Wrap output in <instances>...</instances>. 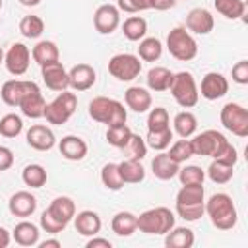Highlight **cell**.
<instances>
[{
    "mask_svg": "<svg viewBox=\"0 0 248 248\" xmlns=\"http://www.w3.org/2000/svg\"><path fill=\"white\" fill-rule=\"evenodd\" d=\"M205 213L209 215L213 227L221 229V231H229L236 225L238 221V213L236 207L232 203V198L229 194H213L207 202H205Z\"/></svg>",
    "mask_w": 248,
    "mask_h": 248,
    "instance_id": "1",
    "label": "cell"
},
{
    "mask_svg": "<svg viewBox=\"0 0 248 248\" xmlns=\"http://www.w3.org/2000/svg\"><path fill=\"white\" fill-rule=\"evenodd\" d=\"M89 116L95 122L107 124L108 126H118V124H126L128 112L124 108V105L116 99L110 97H93L89 103Z\"/></svg>",
    "mask_w": 248,
    "mask_h": 248,
    "instance_id": "2",
    "label": "cell"
},
{
    "mask_svg": "<svg viewBox=\"0 0 248 248\" xmlns=\"http://www.w3.org/2000/svg\"><path fill=\"white\" fill-rule=\"evenodd\" d=\"M174 213L169 207H153L138 217V229L145 234H167L174 227Z\"/></svg>",
    "mask_w": 248,
    "mask_h": 248,
    "instance_id": "3",
    "label": "cell"
},
{
    "mask_svg": "<svg viewBox=\"0 0 248 248\" xmlns=\"http://www.w3.org/2000/svg\"><path fill=\"white\" fill-rule=\"evenodd\" d=\"M167 48H169L170 56L180 60V62L194 60L196 54H198V43L190 35V31H186V27H174V29L169 31Z\"/></svg>",
    "mask_w": 248,
    "mask_h": 248,
    "instance_id": "4",
    "label": "cell"
},
{
    "mask_svg": "<svg viewBox=\"0 0 248 248\" xmlns=\"http://www.w3.org/2000/svg\"><path fill=\"white\" fill-rule=\"evenodd\" d=\"M170 95L172 99L182 107V108H192L198 105V99H200V91H198V85H196V79L190 72H178L174 74L172 78V83H170Z\"/></svg>",
    "mask_w": 248,
    "mask_h": 248,
    "instance_id": "5",
    "label": "cell"
},
{
    "mask_svg": "<svg viewBox=\"0 0 248 248\" xmlns=\"http://www.w3.org/2000/svg\"><path fill=\"white\" fill-rule=\"evenodd\" d=\"M76 108H78V97H76V93L60 91L54 101L46 103L45 118H46L48 124L60 126V124H66L72 118V114L76 112Z\"/></svg>",
    "mask_w": 248,
    "mask_h": 248,
    "instance_id": "6",
    "label": "cell"
},
{
    "mask_svg": "<svg viewBox=\"0 0 248 248\" xmlns=\"http://www.w3.org/2000/svg\"><path fill=\"white\" fill-rule=\"evenodd\" d=\"M140 72H141V62L140 56L136 54L120 52L108 60V74L118 81H132L140 76Z\"/></svg>",
    "mask_w": 248,
    "mask_h": 248,
    "instance_id": "7",
    "label": "cell"
},
{
    "mask_svg": "<svg viewBox=\"0 0 248 248\" xmlns=\"http://www.w3.org/2000/svg\"><path fill=\"white\" fill-rule=\"evenodd\" d=\"M221 124L232 132L238 138H246L248 136V108H244L238 103H227L221 108Z\"/></svg>",
    "mask_w": 248,
    "mask_h": 248,
    "instance_id": "8",
    "label": "cell"
},
{
    "mask_svg": "<svg viewBox=\"0 0 248 248\" xmlns=\"http://www.w3.org/2000/svg\"><path fill=\"white\" fill-rule=\"evenodd\" d=\"M190 141H192L194 155H203V157H211V159H215L229 143V140L217 130H205V132L194 136V140H190Z\"/></svg>",
    "mask_w": 248,
    "mask_h": 248,
    "instance_id": "9",
    "label": "cell"
},
{
    "mask_svg": "<svg viewBox=\"0 0 248 248\" xmlns=\"http://www.w3.org/2000/svg\"><path fill=\"white\" fill-rule=\"evenodd\" d=\"M31 91H39V85L29 79H8L0 89V97L10 107H19L21 99Z\"/></svg>",
    "mask_w": 248,
    "mask_h": 248,
    "instance_id": "10",
    "label": "cell"
},
{
    "mask_svg": "<svg viewBox=\"0 0 248 248\" xmlns=\"http://www.w3.org/2000/svg\"><path fill=\"white\" fill-rule=\"evenodd\" d=\"M29 62H31V50L23 43H14L4 54L6 70L12 76H23L29 70Z\"/></svg>",
    "mask_w": 248,
    "mask_h": 248,
    "instance_id": "11",
    "label": "cell"
},
{
    "mask_svg": "<svg viewBox=\"0 0 248 248\" xmlns=\"http://www.w3.org/2000/svg\"><path fill=\"white\" fill-rule=\"evenodd\" d=\"M93 25L101 35H110L120 25V10L114 4H101L93 14Z\"/></svg>",
    "mask_w": 248,
    "mask_h": 248,
    "instance_id": "12",
    "label": "cell"
},
{
    "mask_svg": "<svg viewBox=\"0 0 248 248\" xmlns=\"http://www.w3.org/2000/svg\"><path fill=\"white\" fill-rule=\"evenodd\" d=\"M198 91L202 93L203 99H207V101H217V99H221V97L227 95V91H229V81H227V78H225L223 74H219V72H207V74L202 78V85H200Z\"/></svg>",
    "mask_w": 248,
    "mask_h": 248,
    "instance_id": "13",
    "label": "cell"
},
{
    "mask_svg": "<svg viewBox=\"0 0 248 248\" xmlns=\"http://www.w3.org/2000/svg\"><path fill=\"white\" fill-rule=\"evenodd\" d=\"M41 76H43L45 85L50 91H58L60 93V91H66L70 87L68 85V72H66V68L62 66L60 60L41 66Z\"/></svg>",
    "mask_w": 248,
    "mask_h": 248,
    "instance_id": "14",
    "label": "cell"
},
{
    "mask_svg": "<svg viewBox=\"0 0 248 248\" xmlns=\"http://www.w3.org/2000/svg\"><path fill=\"white\" fill-rule=\"evenodd\" d=\"M97 81V74H95V68L89 66V64H76L70 72H68V85L74 89V91H87L95 85Z\"/></svg>",
    "mask_w": 248,
    "mask_h": 248,
    "instance_id": "15",
    "label": "cell"
},
{
    "mask_svg": "<svg viewBox=\"0 0 248 248\" xmlns=\"http://www.w3.org/2000/svg\"><path fill=\"white\" fill-rule=\"evenodd\" d=\"M27 145L37 149V151H48L54 147L56 143V138H54V132L45 126V124H33L29 130H27Z\"/></svg>",
    "mask_w": 248,
    "mask_h": 248,
    "instance_id": "16",
    "label": "cell"
},
{
    "mask_svg": "<svg viewBox=\"0 0 248 248\" xmlns=\"http://www.w3.org/2000/svg\"><path fill=\"white\" fill-rule=\"evenodd\" d=\"M213 25H215V19L211 16L209 10L205 8H194L188 12L186 16V29L196 33V35H207L213 31Z\"/></svg>",
    "mask_w": 248,
    "mask_h": 248,
    "instance_id": "17",
    "label": "cell"
},
{
    "mask_svg": "<svg viewBox=\"0 0 248 248\" xmlns=\"http://www.w3.org/2000/svg\"><path fill=\"white\" fill-rule=\"evenodd\" d=\"M8 209L14 217H29L37 209V198L27 190H19L10 198Z\"/></svg>",
    "mask_w": 248,
    "mask_h": 248,
    "instance_id": "18",
    "label": "cell"
},
{
    "mask_svg": "<svg viewBox=\"0 0 248 248\" xmlns=\"http://www.w3.org/2000/svg\"><path fill=\"white\" fill-rule=\"evenodd\" d=\"M60 155L68 161H81L87 155V143L79 136H64L58 141Z\"/></svg>",
    "mask_w": 248,
    "mask_h": 248,
    "instance_id": "19",
    "label": "cell"
},
{
    "mask_svg": "<svg viewBox=\"0 0 248 248\" xmlns=\"http://www.w3.org/2000/svg\"><path fill=\"white\" fill-rule=\"evenodd\" d=\"M124 101H126V107L132 108L134 112H147L151 108V93L145 89V87H140V85H134V87H128L126 93H124Z\"/></svg>",
    "mask_w": 248,
    "mask_h": 248,
    "instance_id": "20",
    "label": "cell"
},
{
    "mask_svg": "<svg viewBox=\"0 0 248 248\" xmlns=\"http://www.w3.org/2000/svg\"><path fill=\"white\" fill-rule=\"evenodd\" d=\"M74 225H76V231L83 236H95L103 227L101 217L91 209H83L78 215H74Z\"/></svg>",
    "mask_w": 248,
    "mask_h": 248,
    "instance_id": "21",
    "label": "cell"
},
{
    "mask_svg": "<svg viewBox=\"0 0 248 248\" xmlns=\"http://www.w3.org/2000/svg\"><path fill=\"white\" fill-rule=\"evenodd\" d=\"M178 169H180V165L174 163L169 157V153H165V151H161L159 155H155L153 161H151V170H153L155 178H159V180H170V178H174L178 174Z\"/></svg>",
    "mask_w": 248,
    "mask_h": 248,
    "instance_id": "22",
    "label": "cell"
},
{
    "mask_svg": "<svg viewBox=\"0 0 248 248\" xmlns=\"http://www.w3.org/2000/svg\"><path fill=\"white\" fill-rule=\"evenodd\" d=\"M17 108H21L23 116H27V118H41V116H45L46 101L43 99L41 89L39 91H31L29 95H25Z\"/></svg>",
    "mask_w": 248,
    "mask_h": 248,
    "instance_id": "23",
    "label": "cell"
},
{
    "mask_svg": "<svg viewBox=\"0 0 248 248\" xmlns=\"http://www.w3.org/2000/svg\"><path fill=\"white\" fill-rule=\"evenodd\" d=\"M112 232L118 236H132L138 231V215L130 211H118L110 221Z\"/></svg>",
    "mask_w": 248,
    "mask_h": 248,
    "instance_id": "24",
    "label": "cell"
},
{
    "mask_svg": "<svg viewBox=\"0 0 248 248\" xmlns=\"http://www.w3.org/2000/svg\"><path fill=\"white\" fill-rule=\"evenodd\" d=\"M12 236L19 246H35L39 244V227L31 221H21L14 227Z\"/></svg>",
    "mask_w": 248,
    "mask_h": 248,
    "instance_id": "25",
    "label": "cell"
},
{
    "mask_svg": "<svg viewBox=\"0 0 248 248\" xmlns=\"http://www.w3.org/2000/svg\"><path fill=\"white\" fill-rule=\"evenodd\" d=\"M31 58L39 66H45V64L56 62L60 58V50H58L56 43H52V41H39L31 50Z\"/></svg>",
    "mask_w": 248,
    "mask_h": 248,
    "instance_id": "26",
    "label": "cell"
},
{
    "mask_svg": "<svg viewBox=\"0 0 248 248\" xmlns=\"http://www.w3.org/2000/svg\"><path fill=\"white\" fill-rule=\"evenodd\" d=\"M172 78H174V74L169 68L155 66V68H151L147 72V78L145 79H147V87L151 91H167L170 87V83H172Z\"/></svg>",
    "mask_w": 248,
    "mask_h": 248,
    "instance_id": "27",
    "label": "cell"
},
{
    "mask_svg": "<svg viewBox=\"0 0 248 248\" xmlns=\"http://www.w3.org/2000/svg\"><path fill=\"white\" fill-rule=\"evenodd\" d=\"M165 244L169 248H192L194 246V231L188 227H172L165 234Z\"/></svg>",
    "mask_w": 248,
    "mask_h": 248,
    "instance_id": "28",
    "label": "cell"
},
{
    "mask_svg": "<svg viewBox=\"0 0 248 248\" xmlns=\"http://www.w3.org/2000/svg\"><path fill=\"white\" fill-rule=\"evenodd\" d=\"M118 170L124 184H138L145 178V169L141 161H136V159H124L122 163H118Z\"/></svg>",
    "mask_w": 248,
    "mask_h": 248,
    "instance_id": "29",
    "label": "cell"
},
{
    "mask_svg": "<svg viewBox=\"0 0 248 248\" xmlns=\"http://www.w3.org/2000/svg\"><path fill=\"white\" fill-rule=\"evenodd\" d=\"M46 209H48L54 217H58L60 221H64V223H70V221L74 219V215H76V203H74V200L68 198V196H58V198H54Z\"/></svg>",
    "mask_w": 248,
    "mask_h": 248,
    "instance_id": "30",
    "label": "cell"
},
{
    "mask_svg": "<svg viewBox=\"0 0 248 248\" xmlns=\"http://www.w3.org/2000/svg\"><path fill=\"white\" fill-rule=\"evenodd\" d=\"M122 33L128 41H141L147 33V21L141 16H130L122 23Z\"/></svg>",
    "mask_w": 248,
    "mask_h": 248,
    "instance_id": "31",
    "label": "cell"
},
{
    "mask_svg": "<svg viewBox=\"0 0 248 248\" xmlns=\"http://www.w3.org/2000/svg\"><path fill=\"white\" fill-rule=\"evenodd\" d=\"M163 54V43L155 37H143L138 46V56L143 62H155Z\"/></svg>",
    "mask_w": 248,
    "mask_h": 248,
    "instance_id": "32",
    "label": "cell"
},
{
    "mask_svg": "<svg viewBox=\"0 0 248 248\" xmlns=\"http://www.w3.org/2000/svg\"><path fill=\"white\" fill-rule=\"evenodd\" d=\"M172 124H174V132L180 138H190V136H194V132L198 128V118L190 110H182L174 116Z\"/></svg>",
    "mask_w": 248,
    "mask_h": 248,
    "instance_id": "33",
    "label": "cell"
},
{
    "mask_svg": "<svg viewBox=\"0 0 248 248\" xmlns=\"http://www.w3.org/2000/svg\"><path fill=\"white\" fill-rule=\"evenodd\" d=\"M101 182L107 190H112V192H118V190L124 188V180L120 176V170H118L116 163H107L101 169Z\"/></svg>",
    "mask_w": 248,
    "mask_h": 248,
    "instance_id": "34",
    "label": "cell"
},
{
    "mask_svg": "<svg viewBox=\"0 0 248 248\" xmlns=\"http://www.w3.org/2000/svg\"><path fill=\"white\" fill-rule=\"evenodd\" d=\"M205 190L203 184H182L176 194V203H203Z\"/></svg>",
    "mask_w": 248,
    "mask_h": 248,
    "instance_id": "35",
    "label": "cell"
},
{
    "mask_svg": "<svg viewBox=\"0 0 248 248\" xmlns=\"http://www.w3.org/2000/svg\"><path fill=\"white\" fill-rule=\"evenodd\" d=\"M215 10L225 16L227 19H238L244 16L246 12V4L244 0H213Z\"/></svg>",
    "mask_w": 248,
    "mask_h": 248,
    "instance_id": "36",
    "label": "cell"
},
{
    "mask_svg": "<svg viewBox=\"0 0 248 248\" xmlns=\"http://www.w3.org/2000/svg\"><path fill=\"white\" fill-rule=\"evenodd\" d=\"M21 178H23L25 186H29V188H41V186L46 184V170H45L43 165L33 163V165H27L21 170Z\"/></svg>",
    "mask_w": 248,
    "mask_h": 248,
    "instance_id": "37",
    "label": "cell"
},
{
    "mask_svg": "<svg viewBox=\"0 0 248 248\" xmlns=\"http://www.w3.org/2000/svg\"><path fill=\"white\" fill-rule=\"evenodd\" d=\"M45 31V21L39 16H25L19 21V33L25 39H39Z\"/></svg>",
    "mask_w": 248,
    "mask_h": 248,
    "instance_id": "38",
    "label": "cell"
},
{
    "mask_svg": "<svg viewBox=\"0 0 248 248\" xmlns=\"http://www.w3.org/2000/svg\"><path fill=\"white\" fill-rule=\"evenodd\" d=\"M122 151H124L126 159L141 161V159L147 155V143H145V140H143L141 136H138V134L132 132V136H130V140L126 141V145L122 147Z\"/></svg>",
    "mask_w": 248,
    "mask_h": 248,
    "instance_id": "39",
    "label": "cell"
},
{
    "mask_svg": "<svg viewBox=\"0 0 248 248\" xmlns=\"http://www.w3.org/2000/svg\"><path fill=\"white\" fill-rule=\"evenodd\" d=\"M169 147H170L169 157H170L174 163H178V165H182V163H186L190 157H194L192 141H190L188 138H180V140H176L174 143H170Z\"/></svg>",
    "mask_w": 248,
    "mask_h": 248,
    "instance_id": "40",
    "label": "cell"
},
{
    "mask_svg": "<svg viewBox=\"0 0 248 248\" xmlns=\"http://www.w3.org/2000/svg\"><path fill=\"white\" fill-rule=\"evenodd\" d=\"M170 128V116L165 107H155L147 114V132H157Z\"/></svg>",
    "mask_w": 248,
    "mask_h": 248,
    "instance_id": "41",
    "label": "cell"
},
{
    "mask_svg": "<svg viewBox=\"0 0 248 248\" xmlns=\"http://www.w3.org/2000/svg\"><path fill=\"white\" fill-rule=\"evenodd\" d=\"M232 174H234V167L225 165V163H221L217 159H213L211 165H209V169H207V176L215 184H227L232 178Z\"/></svg>",
    "mask_w": 248,
    "mask_h": 248,
    "instance_id": "42",
    "label": "cell"
},
{
    "mask_svg": "<svg viewBox=\"0 0 248 248\" xmlns=\"http://www.w3.org/2000/svg\"><path fill=\"white\" fill-rule=\"evenodd\" d=\"M172 141V130L165 128V130H157V132H147L145 136V143L147 147L155 149V151H165Z\"/></svg>",
    "mask_w": 248,
    "mask_h": 248,
    "instance_id": "43",
    "label": "cell"
},
{
    "mask_svg": "<svg viewBox=\"0 0 248 248\" xmlns=\"http://www.w3.org/2000/svg\"><path fill=\"white\" fill-rule=\"evenodd\" d=\"M130 136H132V130H130L128 124H118V126H108L107 128V141L112 147L122 149L126 145V141L130 140Z\"/></svg>",
    "mask_w": 248,
    "mask_h": 248,
    "instance_id": "44",
    "label": "cell"
},
{
    "mask_svg": "<svg viewBox=\"0 0 248 248\" xmlns=\"http://www.w3.org/2000/svg\"><path fill=\"white\" fill-rule=\"evenodd\" d=\"M23 130V120L17 114H6L0 118V134L4 138H16Z\"/></svg>",
    "mask_w": 248,
    "mask_h": 248,
    "instance_id": "45",
    "label": "cell"
},
{
    "mask_svg": "<svg viewBox=\"0 0 248 248\" xmlns=\"http://www.w3.org/2000/svg\"><path fill=\"white\" fill-rule=\"evenodd\" d=\"M180 184H203L205 180V170H202V167L198 165H186L182 169H178Z\"/></svg>",
    "mask_w": 248,
    "mask_h": 248,
    "instance_id": "46",
    "label": "cell"
},
{
    "mask_svg": "<svg viewBox=\"0 0 248 248\" xmlns=\"http://www.w3.org/2000/svg\"><path fill=\"white\" fill-rule=\"evenodd\" d=\"M176 213L184 221H198L205 213V202L203 203H176Z\"/></svg>",
    "mask_w": 248,
    "mask_h": 248,
    "instance_id": "47",
    "label": "cell"
},
{
    "mask_svg": "<svg viewBox=\"0 0 248 248\" xmlns=\"http://www.w3.org/2000/svg\"><path fill=\"white\" fill-rule=\"evenodd\" d=\"M66 225H68V223H64V221H60L58 217H54L48 209H45V211L41 213V229H43L45 232H50V234L62 232V231L66 229Z\"/></svg>",
    "mask_w": 248,
    "mask_h": 248,
    "instance_id": "48",
    "label": "cell"
},
{
    "mask_svg": "<svg viewBox=\"0 0 248 248\" xmlns=\"http://www.w3.org/2000/svg\"><path fill=\"white\" fill-rule=\"evenodd\" d=\"M116 8L126 14H138L149 10V0H116Z\"/></svg>",
    "mask_w": 248,
    "mask_h": 248,
    "instance_id": "49",
    "label": "cell"
},
{
    "mask_svg": "<svg viewBox=\"0 0 248 248\" xmlns=\"http://www.w3.org/2000/svg\"><path fill=\"white\" fill-rule=\"evenodd\" d=\"M231 76H232V79H234L236 83L246 85V83H248V60L236 62V64L232 66V70H231Z\"/></svg>",
    "mask_w": 248,
    "mask_h": 248,
    "instance_id": "50",
    "label": "cell"
},
{
    "mask_svg": "<svg viewBox=\"0 0 248 248\" xmlns=\"http://www.w3.org/2000/svg\"><path fill=\"white\" fill-rule=\"evenodd\" d=\"M217 161H221V163H225V165H231V167H234L236 165V161H238V153H236V147L229 141L227 145H225V149L215 157Z\"/></svg>",
    "mask_w": 248,
    "mask_h": 248,
    "instance_id": "51",
    "label": "cell"
},
{
    "mask_svg": "<svg viewBox=\"0 0 248 248\" xmlns=\"http://www.w3.org/2000/svg\"><path fill=\"white\" fill-rule=\"evenodd\" d=\"M14 165V151L6 145H0V172L8 170Z\"/></svg>",
    "mask_w": 248,
    "mask_h": 248,
    "instance_id": "52",
    "label": "cell"
},
{
    "mask_svg": "<svg viewBox=\"0 0 248 248\" xmlns=\"http://www.w3.org/2000/svg\"><path fill=\"white\" fill-rule=\"evenodd\" d=\"M176 6V0H149V10H157V12H165Z\"/></svg>",
    "mask_w": 248,
    "mask_h": 248,
    "instance_id": "53",
    "label": "cell"
},
{
    "mask_svg": "<svg viewBox=\"0 0 248 248\" xmlns=\"http://www.w3.org/2000/svg\"><path fill=\"white\" fill-rule=\"evenodd\" d=\"M85 246H87V248H110L112 244H110V240H107V238H99V236L95 234V236H89V240H87Z\"/></svg>",
    "mask_w": 248,
    "mask_h": 248,
    "instance_id": "54",
    "label": "cell"
},
{
    "mask_svg": "<svg viewBox=\"0 0 248 248\" xmlns=\"http://www.w3.org/2000/svg\"><path fill=\"white\" fill-rule=\"evenodd\" d=\"M8 244H10V232L4 227H0V248H6Z\"/></svg>",
    "mask_w": 248,
    "mask_h": 248,
    "instance_id": "55",
    "label": "cell"
},
{
    "mask_svg": "<svg viewBox=\"0 0 248 248\" xmlns=\"http://www.w3.org/2000/svg\"><path fill=\"white\" fill-rule=\"evenodd\" d=\"M39 246H41V248H60V240H56V238H50V240H45V242H41Z\"/></svg>",
    "mask_w": 248,
    "mask_h": 248,
    "instance_id": "56",
    "label": "cell"
},
{
    "mask_svg": "<svg viewBox=\"0 0 248 248\" xmlns=\"http://www.w3.org/2000/svg\"><path fill=\"white\" fill-rule=\"evenodd\" d=\"M21 6H27V8H33V6H39L41 0H19Z\"/></svg>",
    "mask_w": 248,
    "mask_h": 248,
    "instance_id": "57",
    "label": "cell"
},
{
    "mask_svg": "<svg viewBox=\"0 0 248 248\" xmlns=\"http://www.w3.org/2000/svg\"><path fill=\"white\" fill-rule=\"evenodd\" d=\"M4 62V50H2V46H0V64Z\"/></svg>",
    "mask_w": 248,
    "mask_h": 248,
    "instance_id": "58",
    "label": "cell"
},
{
    "mask_svg": "<svg viewBox=\"0 0 248 248\" xmlns=\"http://www.w3.org/2000/svg\"><path fill=\"white\" fill-rule=\"evenodd\" d=\"M0 10H2V0H0Z\"/></svg>",
    "mask_w": 248,
    "mask_h": 248,
    "instance_id": "59",
    "label": "cell"
}]
</instances>
